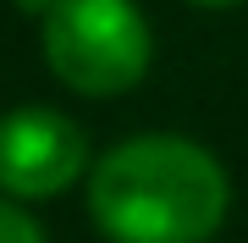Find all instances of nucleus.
<instances>
[{"mask_svg": "<svg viewBox=\"0 0 248 243\" xmlns=\"http://www.w3.org/2000/svg\"><path fill=\"white\" fill-rule=\"evenodd\" d=\"M232 210V182L204 144L143 133L89 171V221L110 243H210Z\"/></svg>", "mask_w": 248, "mask_h": 243, "instance_id": "f257e3e1", "label": "nucleus"}, {"mask_svg": "<svg viewBox=\"0 0 248 243\" xmlns=\"http://www.w3.org/2000/svg\"><path fill=\"white\" fill-rule=\"evenodd\" d=\"M39 50L72 94L110 99L143 83L155 45L133 0H50L39 17Z\"/></svg>", "mask_w": 248, "mask_h": 243, "instance_id": "f03ea898", "label": "nucleus"}, {"mask_svg": "<svg viewBox=\"0 0 248 243\" xmlns=\"http://www.w3.org/2000/svg\"><path fill=\"white\" fill-rule=\"evenodd\" d=\"M94 171L83 127L50 105H17L0 116V194L6 199H55Z\"/></svg>", "mask_w": 248, "mask_h": 243, "instance_id": "7ed1b4c3", "label": "nucleus"}, {"mask_svg": "<svg viewBox=\"0 0 248 243\" xmlns=\"http://www.w3.org/2000/svg\"><path fill=\"white\" fill-rule=\"evenodd\" d=\"M0 243H45V232H39V221L28 216L22 205H11L6 194H0Z\"/></svg>", "mask_w": 248, "mask_h": 243, "instance_id": "20e7f679", "label": "nucleus"}, {"mask_svg": "<svg viewBox=\"0 0 248 243\" xmlns=\"http://www.w3.org/2000/svg\"><path fill=\"white\" fill-rule=\"evenodd\" d=\"M193 6H237V0H193Z\"/></svg>", "mask_w": 248, "mask_h": 243, "instance_id": "39448f33", "label": "nucleus"}]
</instances>
